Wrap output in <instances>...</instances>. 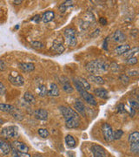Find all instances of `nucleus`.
<instances>
[{
  "instance_id": "nucleus-18",
  "label": "nucleus",
  "mask_w": 139,
  "mask_h": 157,
  "mask_svg": "<svg viewBox=\"0 0 139 157\" xmlns=\"http://www.w3.org/2000/svg\"><path fill=\"white\" fill-rule=\"evenodd\" d=\"M130 49V45H121L117 46L115 49H114V52L116 55H123L126 52H128L129 50Z\"/></svg>"
},
{
  "instance_id": "nucleus-3",
  "label": "nucleus",
  "mask_w": 139,
  "mask_h": 157,
  "mask_svg": "<svg viewBox=\"0 0 139 157\" xmlns=\"http://www.w3.org/2000/svg\"><path fill=\"white\" fill-rule=\"evenodd\" d=\"M1 135L5 139H15L18 137V128L17 126H8L1 131Z\"/></svg>"
},
{
  "instance_id": "nucleus-50",
  "label": "nucleus",
  "mask_w": 139,
  "mask_h": 157,
  "mask_svg": "<svg viewBox=\"0 0 139 157\" xmlns=\"http://www.w3.org/2000/svg\"><path fill=\"white\" fill-rule=\"evenodd\" d=\"M3 123H4V121H3V120H2V119L0 118V125H2Z\"/></svg>"
},
{
  "instance_id": "nucleus-32",
  "label": "nucleus",
  "mask_w": 139,
  "mask_h": 157,
  "mask_svg": "<svg viewBox=\"0 0 139 157\" xmlns=\"http://www.w3.org/2000/svg\"><path fill=\"white\" fill-rule=\"evenodd\" d=\"M38 133L39 136H41L44 139L48 138V136H49V132H48V130L46 128H39Z\"/></svg>"
},
{
  "instance_id": "nucleus-21",
  "label": "nucleus",
  "mask_w": 139,
  "mask_h": 157,
  "mask_svg": "<svg viewBox=\"0 0 139 157\" xmlns=\"http://www.w3.org/2000/svg\"><path fill=\"white\" fill-rule=\"evenodd\" d=\"M76 81L78 82V85L83 88V89L89 91L90 90V84L88 82V80H86L85 78H83V77H78V78H75Z\"/></svg>"
},
{
  "instance_id": "nucleus-26",
  "label": "nucleus",
  "mask_w": 139,
  "mask_h": 157,
  "mask_svg": "<svg viewBox=\"0 0 139 157\" xmlns=\"http://www.w3.org/2000/svg\"><path fill=\"white\" fill-rule=\"evenodd\" d=\"M62 86H63V90L65 93H67V94H71V93H73L74 88H73V86L71 85L70 81L67 78L66 80H64V82H62Z\"/></svg>"
},
{
  "instance_id": "nucleus-39",
  "label": "nucleus",
  "mask_w": 139,
  "mask_h": 157,
  "mask_svg": "<svg viewBox=\"0 0 139 157\" xmlns=\"http://www.w3.org/2000/svg\"><path fill=\"white\" fill-rule=\"evenodd\" d=\"M117 112L120 113H126V109H125V106L121 103L117 106Z\"/></svg>"
},
{
  "instance_id": "nucleus-8",
  "label": "nucleus",
  "mask_w": 139,
  "mask_h": 157,
  "mask_svg": "<svg viewBox=\"0 0 139 157\" xmlns=\"http://www.w3.org/2000/svg\"><path fill=\"white\" fill-rule=\"evenodd\" d=\"M51 52H56V53H58L60 54L62 52H64V45L63 44L62 40L60 39H55L53 44H52V46H51Z\"/></svg>"
},
{
  "instance_id": "nucleus-33",
  "label": "nucleus",
  "mask_w": 139,
  "mask_h": 157,
  "mask_svg": "<svg viewBox=\"0 0 139 157\" xmlns=\"http://www.w3.org/2000/svg\"><path fill=\"white\" fill-rule=\"evenodd\" d=\"M123 135V131L118 129L116 132H113V140H120Z\"/></svg>"
},
{
  "instance_id": "nucleus-2",
  "label": "nucleus",
  "mask_w": 139,
  "mask_h": 157,
  "mask_svg": "<svg viewBox=\"0 0 139 157\" xmlns=\"http://www.w3.org/2000/svg\"><path fill=\"white\" fill-rule=\"evenodd\" d=\"M73 83H74V86L77 88V91L81 94V96L83 97L84 101H87L89 104L92 105V106H97V101L95 99L94 96L92 95V94H90L88 91L83 89V88L78 85V83L76 81L75 78H73Z\"/></svg>"
},
{
  "instance_id": "nucleus-23",
  "label": "nucleus",
  "mask_w": 139,
  "mask_h": 157,
  "mask_svg": "<svg viewBox=\"0 0 139 157\" xmlns=\"http://www.w3.org/2000/svg\"><path fill=\"white\" fill-rule=\"evenodd\" d=\"M88 78H89V80H90L91 82H93V83H95V84H97V85L105 84V80L102 78L101 76H99V75H92V74H90V75H89Z\"/></svg>"
},
{
  "instance_id": "nucleus-6",
  "label": "nucleus",
  "mask_w": 139,
  "mask_h": 157,
  "mask_svg": "<svg viewBox=\"0 0 139 157\" xmlns=\"http://www.w3.org/2000/svg\"><path fill=\"white\" fill-rule=\"evenodd\" d=\"M102 134L104 139L107 142H111L113 140V129L111 126L108 123H104L102 125Z\"/></svg>"
},
{
  "instance_id": "nucleus-47",
  "label": "nucleus",
  "mask_w": 139,
  "mask_h": 157,
  "mask_svg": "<svg viewBox=\"0 0 139 157\" xmlns=\"http://www.w3.org/2000/svg\"><path fill=\"white\" fill-rule=\"evenodd\" d=\"M130 116H131V117H133L134 115H135V109L131 108V107H130Z\"/></svg>"
},
{
  "instance_id": "nucleus-17",
  "label": "nucleus",
  "mask_w": 139,
  "mask_h": 157,
  "mask_svg": "<svg viewBox=\"0 0 139 157\" xmlns=\"http://www.w3.org/2000/svg\"><path fill=\"white\" fill-rule=\"evenodd\" d=\"M47 95L50 97H57L59 96V88L56 83H51L50 89L47 90Z\"/></svg>"
},
{
  "instance_id": "nucleus-22",
  "label": "nucleus",
  "mask_w": 139,
  "mask_h": 157,
  "mask_svg": "<svg viewBox=\"0 0 139 157\" xmlns=\"http://www.w3.org/2000/svg\"><path fill=\"white\" fill-rule=\"evenodd\" d=\"M54 17H55L54 11H45V13H44V15L41 17V20L44 23H49L50 21H52L54 19Z\"/></svg>"
},
{
  "instance_id": "nucleus-37",
  "label": "nucleus",
  "mask_w": 139,
  "mask_h": 157,
  "mask_svg": "<svg viewBox=\"0 0 139 157\" xmlns=\"http://www.w3.org/2000/svg\"><path fill=\"white\" fill-rule=\"evenodd\" d=\"M137 62H138V60H137V58H136V57H132V58H130V59H128L126 60V63H127L128 65H130V66L136 65V64H137Z\"/></svg>"
},
{
  "instance_id": "nucleus-9",
  "label": "nucleus",
  "mask_w": 139,
  "mask_h": 157,
  "mask_svg": "<svg viewBox=\"0 0 139 157\" xmlns=\"http://www.w3.org/2000/svg\"><path fill=\"white\" fill-rule=\"evenodd\" d=\"M65 126L67 128L73 129L78 128L80 126V117L71 118L65 120Z\"/></svg>"
},
{
  "instance_id": "nucleus-25",
  "label": "nucleus",
  "mask_w": 139,
  "mask_h": 157,
  "mask_svg": "<svg viewBox=\"0 0 139 157\" xmlns=\"http://www.w3.org/2000/svg\"><path fill=\"white\" fill-rule=\"evenodd\" d=\"M24 100L26 101L28 104H31V105L36 103L35 96L31 93H30V92H25V94H24Z\"/></svg>"
},
{
  "instance_id": "nucleus-35",
  "label": "nucleus",
  "mask_w": 139,
  "mask_h": 157,
  "mask_svg": "<svg viewBox=\"0 0 139 157\" xmlns=\"http://www.w3.org/2000/svg\"><path fill=\"white\" fill-rule=\"evenodd\" d=\"M129 104H130V106L131 108H133V109H137L139 107V104H138V101H135V100H129Z\"/></svg>"
},
{
  "instance_id": "nucleus-16",
  "label": "nucleus",
  "mask_w": 139,
  "mask_h": 157,
  "mask_svg": "<svg viewBox=\"0 0 139 157\" xmlns=\"http://www.w3.org/2000/svg\"><path fill=\"white\" fill-rule=\"evenodd\" d=\"M17 108L12 106L11 104H5V103H0V111L4 113H10L12 114L13 113L15 112Z\"/></svg>"
},
{
  "instance_id": "nucleus-34",
  "label": "nucleus",
  "mask_w": 139,
  "mask_h": 157,
  "mask_svg": "<svg viewBox=\"0 0 139 157\" xmlns=\"http://www.w3.org/2000/svg\"><path fill=\"white\" fill-rule=\"evenodd\" d=\"M119 79L123 85H128L130 83V77L127 74H121L119 76Z\"/></svg>"
},
{
  "instance_id": "nucleus-46",
  "label": "nucleus",
  "mask_w": 139,
  "mask_h": 157,
  "mask_svg": "<svg viewBox=\"0 0 139 157\" xmlns=\"http://www.w3.org/2000/svg\"><path fill=\"white\" fill-rule=\"evenodd\" d=\"M32 21H34V22L36 23H38L40 20H41V17H40V16H38V15H37V16H35V17L31 19Z\"/></svg>"
},
{
  "instance_id": "nucleus-10",
  "label": "nucleus",
  "mask_w": 139,
  "mask_h": 157,
  "mask_svg": "<svg viewBox=\"0 0 139 157\" xmlns=\"http://www.w3.org/2000/svg\"><path fill=\"white\" fill-rule=\"evenodd\" d=\"M91 153L93 157H106L105 149L99 145H93L91 147Z\"/></svg>"
},
{
  "instance_id": "nucleus-5",
  "label": "nucleus",
  "mask_w": 139,
  "mask_h": 157,
  "mask_svg": "<svg viewBox=\"0 0 139 157\" xmlns=\"http://www.w3.org/2000/svg\"><path fill=\"white\" fill-rule=\"evenodd\" d=\"M10 83L15 86H21L24 84V78L17 72H11L8 77Z\"/></svg>"
},
{
  "instance_id": "nucleus-14",
  "label": "nucleus",
  "mask_w": 139,
  "mask_h": 157,
  "mask_svg": "<svg viewBox=\"0 0 139 157\" xmlns=\"http://www.w3.org/2000/svg\"><path fill=\"white\" fill-rule=\"evenodd\" d=\"M34 116L39 121H46L49 117V113L47 112L45 109L39 108L34 112Z\"/></svg>"
},
{
  "instance_id": "nucleus-45",
  "label": "nucleus",
  "mask_w": 139,
  "mask_h": 157,
  "mask_svg": "<svg viewBox=\"0 0 139 157\" xmlns=\"http://www.w3.org/2000/svg\"><path fill=\"white\" fill-rule=\"evenodd\" d=\"M99 33H100V30H99V29H97L94 33H91L90 36H91V37H93V38H95V37H97V35H99Z\"/></svg>"
},
{
  "instance_id": "nucleus-7",
  "label": "nucleus",
  "mask_w": 139,
  "mask_h": 157,
  "mask_svg": "<svg viewBox=\"0 0 139 157\" xmlns=\"http://www.w3.org/2000/svg\"><path fill=\"white\" fill-rule=\"evenodd\" d=\"M60 109V112H61L62 115L64 116V120H67V119H71V118H75V117H79L78 113L76 111H74L72 108L69 107H59Z\"/></svg>"
},
{
  "instance_id": "nucleus-42",
  "label": "nucleus",
  "mask_w": 139,
  "mask_h": 157,
  "mask_svg": "<svg viewBox=\"0 0 139 157\" xmlns=\"http://www.w3.org/2000/svg\"><path fill=\"white\" fill-rule=\"evenodd\" d=\"M6 88L5 86L3 84L2 82H0V95H4L5 94Z\"/></svg>"
},
{
  "instance_id": "nucleus-24",
  "label": "nucleus",
  "mask_w": 139,
  "mask_h": 157,
  "mask_svg": "<svg viewBox=\"0 0 139 157\" xmlns=\"http://www.w3.org/2000/svg\"><path fill=\"white\" fill-rule=\"evenodd\" d=\"M64 140H65V144H66L68 148H73V147H76V144H77L76 140H75V139L73 138V136H71V135H66Z\"/></svg>"
},
{
  "instance_id": "nucleus-20",
  "label": "nucleus",
  "mask_w": 139,
  "mask_h": 157,
  "mask_svg": "<svg viewBox=\"0 0 139 157\" xmlns=\"http://www.w3.org/2000/svg\"><path fill=\"white\" fill-rule=\"evenodd\" d=\"M94 94L97 97L100 99H108L109 98V93L108 91L104 88H97L94 90Z\"/></svg>"
},
{
  "instance_id": "nucleus-27",
  "label": "nucleus",
  "mask_w": 139,
  "mask_h": 157,
  "mask_svg": "<svg viewBox=\"0 0 139 157\" xmlns=\"http://www.w3.org/2000/svg\"><path fill=\"white\" fill-rule=\"evenodd\" d=\"M129 143H134V142H139V133L138 132H133L128 137Z\"/></svg>"
},
{
  "instance_id": "nucleus-29",
  "label": "nucleus",
  "mask_w": 139,
  "mask_h": 157,
  "mask_svg": "<svg viewBox=\"0 0 139 157\" xmlns=\"http://www.w3.org/2000/svg\"><path fill=\"white\" fill-rule=\"evenodd\" d=\"M130 150L132 154L138 155L139 153V142H134L130 144Z\"/></svg>"
},
{
  "instance_id": "nucleus-11",
  "label": "nucleus",
  "mask_w": 139,
  "mask_h": 157,
  "mask_svg": "<svg viewBox=\"0 0 139 157\" xmlns=\"http://www.w3.org/2000/svg\"><path fill=\"white\" fill-rule=\"evenodd\" d=\"M11 144L5 139H0V151L4 155H7L11 153Z\"/></svg>"
},
{
  "instance_id": "nucleus-36",
  "label": "nucleus",
  "mask_w": 139,
  "mask_h": 157,
  "mask_svg": "<svg viewBox=\"0 0 139 157\" xmlns=\"http://www.w3.org/2000/svg\"><path fill=\"white\" fill-rule=\"evenodd\" d=\"M110 68H111L112 72L117 73V72H118V70H119V66H118V64L116 63V62H112L111 65H110Z\"/></svg>"
},
{
  "instance_id": "nucleus-48",
  "label": "nucleus",
  "mask_w": 139,
  "mask_h": 157,
  "mask_svg": "<svg viewBox=\"0 0 139 157\" xmlns=\"http://www.w3.org/2000/svg\"><path fill=\"white\" fill-rule=\"evenodd\" d=\"M22 3H23L22 0H15V1H13V4H14V5H16V6L21 5Z\"/></svg>"
},
{
  "instance_id": "nucleus-4",
  "label": "nucleus",
  "mask_w": 139,
  "mask_h": 157,
  "mask_svg": "<svg viewBox=\"0 0 139 157\" xmlns=\"http://www.w3.org/2000/svg\"><path fill=\"white\" fill-rule=\"evenodd\" d=\"M64 37L66 43L69 46L74 47L77 45L78 40H77V36H76V30L73 28H67L64 30Z\"/></svg>"
},
{
  "instance_id": "nucleus-28",
  "label": "nucleus",
  "mask_w": 139,
  "mask_h": 157,
  "mask_svg": "<svg viewBox=\"0 0 139 157\" xmlns=\"http://www.w3.org/2000/svg\"><path fill=\"white\" fill-rule=\"evenodd\" d=\"M73 6V1H64V3H62L60 6H59V8H58V10L60 12H65L67 9L70 7V6Z\"/></svg>"
},
{
  "instance_id": "nucleus-30",
  "label": "nucleus",
  "mask_w": 139,
  "mask_h": 157,
  "mask_svg": "<svg viewBox=\"0 0 139 157\" xmlns=\"http://www.w3.org/2000/svg\"><path fill=\"white\" fill-rule=\"evenodd\" d=\"M36 92L39 96L47 95V89H46L45 86H44V85H40L38 87H37Z\"/></svg>"
},
{
  "instance_id": "nucleus-44",
  "label": "nucleus",
  "mask_w": 139,
  "mask_h": 157,
  "mask_svg": "<svg viewBox=\"0 0 139 157\" xmlns=\"http://www.w3.org/2000/svg\"><path fill=\"white\" fill-rule=\"evenodd\" d=\"M99 22L101 23V25H107V19H106L105 17H100V19H99Z\"/></svg>"
},
{
  "instance_id": "nucleus-31",
  "label": "nucleus",
  "mask_w": 139,
  "mask_h": 157,
  "mask_svg": "<svg viewBox=\"0 0 139 157\" xmlns=\"http://www.w3.org/2000/svg\"><path fill=\"white\" fill-rule=\"evenodd\" d=\"M137 52H138V48H137V47L133 48V49H131V50L130 49L128 52H126L123 54V56H124V58H126V59H130V58H132V57H134V55H135Z\"/></svg>"
},
{
  "instance_id": "nucleus-1",
  "label": "nucleus",
  "mask_w": 139,
  "mask_h": 157,
  "mask_svg": "<svg viewBox=\"0 0 139 157\" xmlns=\"http://www.w3.org/2000/svg\"><path fill=\"white\" fill-rule=\"evenodd\" d=\"M87 72L92 75H98L101 73L107 72L110 69V65L103 59H94L88 62L85 66Z\"/></svg>"
},
{
  "instance_id": "nucleus-15",
  "label": "nucleus",
  "mask_w": 139,
  "mask_h": 157,
  "mask_svg": "<svg viewBox=\"0 0 139 157\" xmlns=\"http://www.w3.org/2000/svg\"><path fill=\"white\" fill-rule=\"evenodd\" d=\"M112 39L115 42H117V43H123L126 40V35L123 33L122 31H119L117 30L116 31L113 35H112Z\"/></svg>"
},
{
  "instance_id": "nucleus-13",
  "label": "nucleus",
  "mask_w": 139,
  "mask_h": 157,
  "mask_svg": "<svg viewBox=\"0 0 139 157\" xmlns=\"http://www.w3.org/2000/svg\"><path fill=\"white\" fill-rule=\"evenodd\" d=\"M18 67L24 73H31L35 69V65L31 62H21L18 64Z\"/></svg>"
},
{
  "instance_id": "nucleus-41",
  "label": "nucleus",
  "mask_w": 139,
  "mask_h": 157,
  "mask_svg": "<svg viewBox=\"0 0 139 157\" xmlns=\"http://www.w3.org/2000/svg\"><path fill=\"white\" fill-rule=\"evenodd\" d=\"M138 73H139L137 70H130V71H128V73H127V75H128V76H132V77H134V76H137Z\"/></svg>"
},
{
  "instance_id": "nucleus-40",
  "label": "nucleus",
  "mask_w": 139,
  "mask_h": 157,
  "mask_svg": "<svg viewBox=\"0 0 139 157\" xmlns=\"http://www.w3.org/2000/svg\"><path fill=\"white\" fill-rule=\"evenodd\" d=\"M6 68H7V64L5 63V61L3 59H0V72L5 71Z\"/></svg>"
},
{
  "instance_id": "nucleus-43",
  "label": "nucleus",
  "mask_w": 139,
  "mask_h": 157,
  "mask_svg": "<svg viewBox=\"0 0 139 157\" xmlns=\"http://www.w3.org/2000/svg\"><path fill=\"white\" fill-rule=\"evenodd\" d=\"M109 37H107L105 39H104V44H103V47H104V49L106 51H108V41H109Z\"/></svg>"
},
{
  "instance_id": "nucleus-19",
  "label": "nucleus",
  "mask_w": 139,
  "mask_h": 157,
  "mask_svg": "<svg viewBox=\"0 0 139 157\" xmlns=\"http://www.w3.org/2000/svg\"><path fill=\"white\" fill-rule=\"evenodd\" d=\"M74 107L76 109V111L79 113L82 116H85V106L83 102L81 101H76L75 104H74Z\"/></svg>"
},
{
  "instance_id": "nucleus-38",
  "label": "nucleus",
  "mask_w": 139,
  "mask_h": 157,
  "mask_svg": "<svg viewBox=\"0 0 139 157\" xmlns=\"http://www.w3.org/2000/svg\"><path fill=\"white\" fill-rule=\"evenodd\" d=\"M31 45H32V47L36 48V49H41V48L44 47V45L41 42H39V41H33V42H31Z\"/></svg>"
},
{
  "instance_id": "nucleus-49",
  "label": "nucleus",
  "mask_w": 139,
  "mask_h": 157,
  "mask_svg": "<svg viewBox=\"0 0 139 157\" xmlns=\"http://www.w3.org/2000/svg\"><path fill=\"white\" fill-rule=\"evenodd\" d=\"M31 157H44V156H43L41 154H38V153H37V154H34L33 155H32Z\"/></svg>"
},
{
  "instance_id": "nucleus-12",
  "label": "nucleus",
  "mask_w": 139,
  "mask_h": 157,
  "mask_svg": "<svg viewBox=\"0 0 139 157\" xmlns=\"http://www.w3.org/2000/svg\"><path fill=\"white\" fill-rule=\"evenodd\" d=\"M11 147H13L16 150L23 153H28L29 151V147L26 144H24V142L18 141V140H14L11 144Z\"/></svg>"
}]
</instances>
